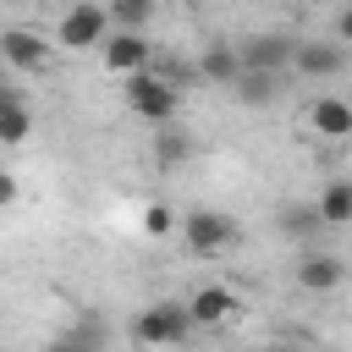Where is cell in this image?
Listing matches in <instances>:
<instances>
[{
	"mask_svg": "<svg viewBox=\"0 0 352 352\" xmlns=\"http://www.w3.org/2000/svg\"><path fill=\"white\" fill-rule=\"evenodd\" d=\"M126 110H132L138 121H148V126H165V121H176V110H182V88H170L154 66H143V72L126 77Z\"/></svg>",
	"mask_w": 352,
	"mask_h": 352,
	"instance_id": "obj_1",
	"label": "cell"
},
{
	"mask_svg": "<svg viewBox=\"0 0 352 352\" xmlns=\"http://www.w3.org/2000/svg\"><path fill=\"white\" fill-rule=\"evenodd\" d=\"M176 226H182V242H187L192 258H220L236 242V220L226 209H187Z\"/></svg>",
	"mask_w": 352,
	"mask_h": 352,
	"instance_id": "obj_2",
	"label": "cell"
},
{
	"mask_svg": "<svg viewBox=\"0 0 352 352\" xmlns=\"http://www.w3.org/2000/svg\"><path fill=\"white\" fill-rule=\"evenodd\" d=\"M192 336V319H187V302H148L138 319H132V341L143 346H176Z\"/></svg>",
	"mask_w": 352,
	"mask_h": 352,
	"instance_id": "obj_3",
	"label": "cell"
},
{
	"mask_svg": "<svg viewBox=\"0 0 352 352\" xmlns=\"http://www.w3.org/2000/svg\"><path fill=\"white\" fill-rule=\"evenodd\" d=\"M104 33H110V11H104V0H77V6L60 16L55 44H60V50H99Z\"/></svg>",
	"mask_w": 352,
	"mask_h": 352,
	"instance_id": "obj_4",
	"label": "cell"
},
{
	"mask_svg": "<svg viewBox=\"0 0 352 352\" xmlns=\"http://www.w3.org/2000/svg\"><path fill=\"white\" fill-rule=\"evenodd\" d=\"M292 280H297V292L324 297V292H336V286L346 280V264H341L336 253H324V248L302 242V253H297V264H292Z\"/></svg>",
	"mask_w": 352,
	"mask_h": 352,
	"instance_id": "obj_5",
	"label": "cell"
},
{
	"mask_svg": "<svg viewBox=\"0 0 352 352\" xmlns=\"http://www.w3.org/2000/svg\"><path fill=\"white\" fill-rule=\"evenodd\" d=\"M99 55H104V66H110V72H121V77H132V72L154 66V44L143 38V28H110V33H104V44H99Z\"/></svg>",
	"mask_w": 352,
	"mask_h": 352,
	"instance_id": "obj_6",
	"label": "cell"
},
{
	"mask_svg": "<svg viewBox=\"0 0 352 352\" xmlns=\"http://www.w3.org/2000/svg\"><path fill=\"white\" fill-rule=\"evenodd\" d=\"M292 50H297L292 33H253V38L236 44L242 66H253V72H280V77L292 72Z\"/></svg>",
	"mask_w": 352,
	"mask_h": 352,
	"instance_id": "obj_7",
	"label": "cell"
},
{
	"mask_svg": "<svg viewBox=\"0 0 352 352\" xmlns=\"http://www.w3.org/2000/svg\"><path fill=\"white\" fill-rule=\"evenodd\" d=\"M341 66H346V44H336V38H297V50H292V72L297 77H341Z\"/></svg>",
	"mask_w": 352,
	"mask_h": 352,
	"instance_id": "obj_8",
	"label": "cell"
},
{
	"mask_svg": "<svg viewBox=\"0 0 352 352\" xmlns=\"http://www.w3.org/2000/svg\"><path fill=\"white\" fill-rule=\"evenodd\" d=\"M302 121H308V132H314V138H324V143H346V138H352V99L319 94V99H308Z\"/></svg>",
	"mask_w": 352,
	"mask_h": 352,
	"instance_id": "obj_9",
	"label": "cell"
},
{
	"mask_svg": "<svg viewBox=\"0 0 352 352\" xmlns=\"http://www.w3.org/2000/svg\"><path fill=\"white\" fill-rule=\"evenodd\" d=\"M0 60L16 66V72H44V66H50V44H44V33H33V28H6V33H0Z\"/></svg>",
	"mask_w": 352,
	"mask_h": 352,
	"instance_id": "obj_10",
	"label": "cell"
},
{
	"mask_svg": "<svg viewBox=\"0 0 352 352\" xmlns=\"http://www.w3.org/2000/svg\"><path fill=\"white\" fill-rule=\"evenodd\" d=\"M242 302H236V292L231 286H198L192 297H187V319H192V330H214V324H226L231 314H236Z\"/></svg>",
	"mask_w": 352,
	"mask_h": 352,
	"instance_id": "obj_11",
	"label": "cell"
},
{
	"mask_svg": "<svg viewBox=\"0 0 352 352\" xmlns=\"http://www.w3.org/2000/svg\"><path fill=\"white\" fill-rule=\"evenodd\" d=\"M192 66H198V82L231 88V82H236V72H242V55H236V44H226V38H209V44H204V55H198Z\"/></svg>",
	"mask_w": 352,
	"mask_h": 352,
	"instance_id": "obj_12",
	"label": "cell"
},
{
	"mask_svg": "<svg viewBox=\"0 0 352 352\" xmlns=\"http://www.w3.org/2000/svg\"><path fill=\"white\" fill-rule=\"evenodd\" d=\"M231 94H236L248 110L275 104V94H280V72H253V66H242V72H236V82H231Z\"/></svg>",
	"mask_w": 352,
	"mask_h": 352,
	"instance_id": "obj_13",
	"label": "cell"
},
{
	"mask_svg": "<svg viewBox=\"0 0 352 352\" xmlns=\"http://www.w3.org/2000/svg\"><path fill=\"white\" fill-rule=\"evenodd\" d=\"M275 226H280V236H292V242H314V236L324 231V214H319V204H280Z\"/></svg>",
	"mask_w": 352,
	"mask_h": 352,
	"instance_id": "obj_14",
	"label": "cell"
},
{
	"mask_svg": "<svg viewBox=\"0 0 352 352\" xmlns=\"http://www.w3.org/2000/svg\"><path fill=\"white\" fill-rule=\"evenodd\" d=\"M319 214H324V226H352V176H336L319 198Z\"/></svg>",
	"mask_w": 352,
	"mask_h": 352,
	"instance_id": "obj_15",
	"label": "cell"
},
{
	"mask_svg": "<svg viewBox=\"0 0 352 352\" xmlns=\"http://www.w3.org/2000/svg\"><path fill=\"white\" fill-rule=\"evenodd\" d=\"M104 11H110V28H148L154 0H104Z\"/></svg>",
	"mask_w": 352,
	"mask_h": 352,
	"instance_id": "obj_16",
	"label": "cell"
},
{
	"mask_svg": "<svg viewBox=\"0 0 352 352\" xmlns=\"http://www.w3.org/2000/svg\"><path fill=\"white\" fill-rule=\"evenodd\" d=\"M28 132H33V116H28V104H11V110H0V143L11 148V143H28Z\"/></svg>",
	"mask_w": 352,
	"mask_h": 352,
	"instance_id": "obj_17",
	"label": "cell"
},
{
	"mask_svg": "<svg viewBox=\"0 0 352 352\" xmlns=\"http://www.w3.org/2000/svg\"><path fill=\"white\" fill-rule=\"evenodd\" d=\"M154 154H160V165H182V160H187V138L176 132V121H165V126H160Z\"/></svg>",
	"mask_w": 352,
	"mask_h": 352,
	"instance_id": "obj_18",
	"label": "cell"
},
{
	"mask_svg": "<svg viewBox=\"0 0 352 352\" xmlns=\"http://www.w3.org/2000/svg\"><path fill=\"white\" fill-rule=\"evenodd\" d=\"M154 72H160L170 88H187V82H198V66H192V60H182V55H165V60L154 55Z\"/></svg>",
	"mask_w": 352,
	"mask_h": 352,
	"instance_id": "obj_19",
	"label": "cell"
},
{
	"mask_svg": "<svg viewBox=\"0 0 352 352\" xmlns=\"http://www.w3.org/2000/svg\"><path fill=\"white\" fill-rule=\"evenodd\" d=\"M143 231H148V236L176 231V209H170V204H148V209H143Z\"/></svg>",
	"mask_w": 352,
	"mask_h": 352,
	"instance_id": "obj_20",
	"label": "cell"
},
{
	"mask_svg": "<svg viewBox=\"0 0 352 352\" xmlns=\"http://www.w3.org/2000/svg\"><path fill=\"white\" fill-rule=\"evenodd\" d=\"M336 44H352V0L336 11Z\"/></svg>",
	"mask_w": 352,
	"mask_h": 352,
	"instance_id": "obj_21",
	"label": "cell"
},
{
	"mask_svg": "<svg viewBox=\"0 0 352 352\" xmlns=\"http://www.w3.org/2000/svg\"><path fill=\"white\" fill-rule=\"evenodd\" d=\"M11 198H16V176H11V170H0V209H6Z\"/></svg>",
	"mask_w": 352,
	"mask_h": 352,
	"instance_id": "obj_22",
	"label": "cell"
},
{
	"mask_svg": "<svg viewBox=\"0 0 352 352\" xmlns=\"http://www.w3.org/2000/svg\"><path fill=\"white\" fill-rule=\"evenodd\" d=\"M11 104H22V94H16V88L0 77V110H11Z\"/></svg>",
	"mask_w": 352,
	"mask_h": 352,
	"instance_id": "obj_23",
	"label": "cell"
},
{
	"mask_svg": "<svg viewBox=\"0 0 352 352\" xmlns=\"http://www.w3.org/2000/svg\"><path fill=\"white\" fill-rule=\"evenodd\" d=\"M182 6H204V0H182Z\"/></svg>",
	"mask_w": 352,
	"mask_h": 352,
	"instance_id": "obj_24",
	"label": "cell"
},
{
	"mask_svg": "<svg viewBox=\"0 0 352 352\" xmlns=\"http://www.w3.org/2000/svg\"><path fill=\"white\" fill-rule=\"evenodd\" d=\"M0 77H6V60H0Z\"/></svg>",
	"mask_w": 352,
	"mask_h": 352,
	"instance_id": "obj_25",
	"label": "cell"
}]
</instances>
